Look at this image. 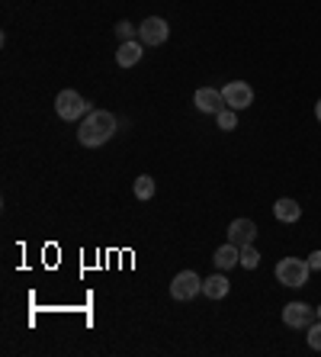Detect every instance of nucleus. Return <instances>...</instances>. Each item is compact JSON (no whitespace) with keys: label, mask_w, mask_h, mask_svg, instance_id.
Returning a JSON list of instances; mask_svg holds the SVG:
<instances>
[{"label":"nucleus","mask_w":321,"mask_h":357,"mask_svg":"<svg viewBox=\"0 0 321 357\" xmlns=\"http://www.w3.org/2000/svg\"><path fill=\"white\" fill-rule=\"evenodd\" d=\"M228 290H231V283H228V277H225V271H219V274L203 280V293H206L209 299H225Z\"/></svg>","instance_id":"nucleus-11"},{"label":"nucleus","mask_w":321,"mask_h":357,"mask_svg":"<svg viewBox=\"0 0 321 357\" xmlns=\"http://www.w3.org/2000/svg\"><path fill=\"white\" fill-rule=\"evenodd\" d=\"M212 261H215V267H219V271H231L235 264H241V248L228 241V245H222V248L215 251Z\"/></svg>","instance_id":"nucleus-13"},{"label":"nucleus","mask_w":321,"mask_h":357,"mask_svg":"<svg viewBox=\"0 0 321 357\" xmlns=\"http://www.w3.org/2000/svg\"><path fill=\"white\" fill-rule=\"evenodd\" d=\"M135 197H139V199H151V197H155V177H148V174L135 177Z\"/></svg>","instance_id":"nucleus-15"},{"label":"nucleus","mask_w":321,"mask_h":357,"mask_svg":"<svg viewBox=\"0 0 321 357\" xmlns=\"http://www.w3.org/2000/svg\"><path fill=\"white\" fill-rule=\"evenodd\" d=\"M55 113L65 119V123H75V119H81V116L91 113V103H87L77 91H61L55 97Z\"/></svg>","instance_id":"nucleus-2"},{"label":"nucleus","mask_w":321,"mask_h":357,"mask_svg":"<svg viewBox=\"0 0 321 357\" xmlns=\"http://www.w3.org/2000/svg\"><path fill=\"white\" fill-rule=\"evenodd\" d=\"M308 274H312V267L302 258H283L280 264H276V280H280L283 287H305Z\"/></svg>","instance_id":"nucleus-3"},{"label":"nucleus","mask_w":321,"mask_h":357,"mask_svg":"<svg viewBox=\"0 0 321 357\" xmlns=\"http://www.w3.org/2000/svg\"><path fill=\"white\" fill-rule=\"evenodd\" d=\"M257 264H260V255L254 251V245H244V248H241V267H247V271H254Z\"/></svg>","instance_id":"nucleus-16"},{"label":"nucleus","mask_w":321,"mask_h":357,"mask_svg":"<svg viewBox=\"0 0 321 357\" xmlns=\"http://www.w3.org/2000/svg\"><path fill=\"white\" fill-rule=\"evenodd\" d=\"M315 116H318V123H321V100L315 103Z\"/></svg>","instance_id":"nucleus-20"},{"label":"nucleus","mask_w":321,"mask_h":357,"mask_svg":"<svg viewBox=\"0 0 321 357\" xmlns=\"http://www.w3.org/2000/svg\"><path fill=\"white\" fill-rule=\"evenodd\" d=\"M141 55H145V45H141L139 39H129V42H119L116 61H119V68H132L141 61Z\"/></svg>","instance_id":"nucleus-10"},{"label":"nucleus","mask_w":321,"mask_h":357,"mask_svg":"<svg viewBox=\"0 0 321 357\" xmlns=\"http://www.w3.org/2000/svg\"><path fill=\"white\" fill-rule=\"evenodd\" d=\"M222 97H225V107H231V109H247L254 103V91H251V84H244V81H228Z\"/></svg>","instance_id":"nucleus-5"},{"label":"nucleus","mask_w":321,"mask_h":357,"mask_svg":"<svg viewBox=\"0 0 321 357\" xmlns=\"http://www.w3.org/2000/svg\"><path fill=\"white\" fill-rule=\"evenodd\" d=\"M167 23L161 17H148L145 23L139 26V42L141 45H161V42H167Z\"/></svg>","instance_id":"nucleus-7"},{"label":"nucleus","mask_w":321,"mask_h":357,"mask_svg":"<svg viewBox=\"0 0 321 357\" xmlns=\"http://www.w3.org/2000/svg\"><path fill=\"white\" fill-rule=\"evenodd\" d=\"M116 129H119V123H116L113 113H107V109H91V113L84 116L81 129H77V139H81V145H87V149H100V145H107V142L113 139Z\"/></svg>","instance_id":"nucleus-1"},{"label":"nucleus","mask_w":321,"mask_h":357,"mask_svg":"<svg viewBox=\"0 0 321 357\" xmlns=\"http://www.w3.org/2000/svg\"><path fill=\"white\" fill-rule=\"evenodd\" d=\"M254 238H257V225L251 222V219H235V222L228 225V241L231 245L244 248V245H254Z\"/></svg>","instance_id":"nucleus-8"},{"label":"nucleus","mask_w":321,"mask_h":357,"mask_svg":"<svg viewBox=\"0 0 321 357\" xmlns=\"http://www.w3.org/2000/svg\"><path fill=\"white\" fill-rule=\"evenodd\" d=\"M315 316H318V309H312L308 303H286V309H283V322L289 328H308Z\"/></svg>","instance_id":"nucleus-6"},{"label":"nucleus","mask_w":321,"mask_h":357,"mask_svg":"<svg viewBox=\"0 0 321 357\" xmlns=\"http://www.w3.org/2000/svg\"><path fill=\"white\" fill-rule=\"evenodd\" d=\"M318 319H321V306H318Z\"/></svg>","instance_id":"nucleus-21"},{"label":"nucleus","mask_w":321,"mask_h":357,"mask_svg":"<svg viewBox=\"0 0 321 357\" xmlns=\"http://www.w3.org/2000/svg\"><path fill=\"white\" fill-rule=\"evenodd\" d=\"M308 348H312V351H321V322H312V325H308Z\"/></svg>","instance_id":"nucleus-18"},{"label":"nucleus","mask_w":321,"mask_h":357,"mask_svg":"<svg viewBox=\"0 0 321 357\" xmlns=\"http://www.w3.org/2000/svg\"><path fill=\"white\" fill-rule=\"evenodd\" d=\"M308 267H312V271H321V251H312V255H308Z\"/></svg>","instance_id":"nucleus-19"},{"label":"nucleus","mask_w":321,"mask_h":357,"mask_svg":"<svg viewBox=\"0 0 321 357\" xmlns=\"http://www.w3.org/2000/svg\"><path fill=\"white\" fill-rule=\"evenodd\" d=\"M215 119H219V129H225V132H231V129H238V109L222 107L219 113H215Z\"/></svg>","instance_id":"nucleus-14"},{"label":"nucleus","mask_w":321,"mask_h":357,"mask_svg":"<svg viewBox=\"0 0 321 357\" xmlns=\"http://www.w3.org/2000/svg\"><path fill=\"white\" fill-rule=\"evenodd\" d=\"M193 103H196L199 113H219V109L225 107V97H222V91H215V87H199V91L193 93Z\"/></svg>","instance_id":"nucleus-9"},{"label":"nucleus","mask_w":321,"mask_h":357,"mask_svg":"<svg viewBox=\"0 0 321 357\" xmlns=\"http://www.w3.org/2000/svg\"><path fill=\"white\" fill-rule=\"evenodd\" d=\"M116 39H119V42L135 39V26H132V23H125V20H119V23H116Z\"/></svg>","instance_id":"nucleus-17"},{"label":"nucleus","mask_w":321,"mask_h":357,"mask_svg":"<svg viewBox=\"0 0 321 357\" xmlns=\"http://www.w3.org/2000/svg\"><path fill=\"white\" fill-rule=\"evenodd\" d=\"M199 290H203V280H199V274H193V271H180V274L173 277V283H171V296L177 299V303L193 299Z\"/></svg>","instance_id":"nucleus-4"},{"label":"nucleus","mask_w":321,"mask_h":357,"mask_svg":"<svg viewBox=\"0 0 321 357\" xmlns=\"http://www.w3.org/2000/svg\"><path fill=\"white\" fill-rule=\"evenodd\" d=\"M273 216L280 219V222H299V216H302V206H299L296 199L283 197V199H276V203H273Z\"/></svg>","instance_id":"nucleus-12"}]
</instances>
